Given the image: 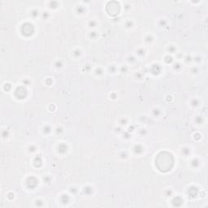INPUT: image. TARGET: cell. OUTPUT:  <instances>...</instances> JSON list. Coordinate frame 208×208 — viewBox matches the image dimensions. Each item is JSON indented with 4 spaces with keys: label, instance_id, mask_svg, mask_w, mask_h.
Segmentation results:
<instances>
[{
    "label": "cell",
    "instance_id": "cell-1",
    "mask_svg": "<svg viewBox=\"0 0 208 208\" xmlns=\"http://www.w3.org/2000/svg\"><path fill=\"white\" fill-rule=\"evenodd\" d=\"M29 32V36H32L34 34V25H31L29 23H24L21 25V34H25V32Z\"/></svg>",
    "mask_w": 208,
    "mask_h": 208
},
{
    "label": "cell",
    "instance_id": "cell-2",
    "mask_svg": "<svg viewBox=\"0 0 208 208\" xmlns=\"http://www.w3.org/2000/svg\"><path fill=\"white\" fill-rule=\"evenodd\" d=\"M151 116L152 117H154L155 119H159L161 118L163 115V111L162 109H160L159 107H154L151 109Z\"/></svg>",
    "mask_w": 208,
    "mask_h": 208
},
{
    "label": "cell",
    "instance_id": "cell-3",
    "mask_svg": "<svg viewBox=\"0 0 208 208\" xmlns=\"http://www.w3.org/2000/svg\"><path fill=\"white\" fill-rule=\"evenodd\" d=\"M146 51L143 46H139L138 47L135 51V56L138 59H142L146 56Z\"/></svg>",
    "mask_w": 208,
    "mask_h": 208
},
{
    "label": "cell",
    "instance_id": "cell-4",
    "mask_svg": "<svg viewBox=\"0 0 208 208\" xmlns=\"http://www.w3.org/2000/svg\"><path fill=\"white\" fill-rule=\"evenodd\" d=\"M144 150L145 149H144V146L141 145V144H136V145H134L132 148L133 152L137 155H141L144 152Z\"/></svg>",
    "mask_w": 208,
    "mask_h": 208
},
{
    "label": "cell",
    "instance_id": "cell-5",
    "mask_svg": "<svg viewBox=\"0 0 208 208\" xmlns=\"http://www.w3.org/2000/svg\"><path fill=\"white\" fill-rule=\"evenodd\" d=\"M82 54H83V51L80 48H75L71 53V55L73 56L74 59H80L82 57Z\"/></svg>",
    "mask_w": 208,
    "mask_h": 208
},
{
    "label": "cell",
    "instance_id": "cell-6",
    "mask_svg": "<svg viewBox=\"0 0 208 208\" xmlns=\"http://www.w3.org/2000/svg\"><path fill=\"white\" fill-rule=\"evenodd\" d=\"M29 15L31 19H37L38 17H40V15H41V12H40L39 9L37 8V7H34V8H32L29 12Z\"/></svg>",
    "mask_w": 208,
    "mask_h": 208
},
{
    "label": "cell",
    "instance_id": "cell-7",
    "mask_svg": "<svg viewBox=\"0 0 208 208\" xmlns=\"http://www.w3.org/2000/svg\"><path fill=\"white\" fill-rule=\"evenodd\" d=\"M46 6L48 7V9L50 10H57L60 7V3L56 1H50L46 3Z\"/></svg>",
    "mask_w": 208,
    "mask_h": 208
},
{
    "label": "cell",
    "instance_id": "cell-8",
    "mask_svg": "<svg viewBox=\"0 0 208 208\" xmlns=\"http://www.w3.org/2000/svg\"><path fill=\"white\" fill-rule=\"evenodd\" d=\"M166 51L168 54H174L177 53V47L174 44H169L166 48Z\"/></svg>",
    "mask_w": 208,
    "mask_h": 208
},
{
    "label": "cell",
    "instance_id": "cell-9",
    "mask_svg": "<svg viewBox=\"0 0 208 208\" xmlns=\"http://www.w3.org/2000/svg\"><path fill=\"white\" fill-rule=\"evenodd\" d=\"M123 25L126 29H132L135 26V23L132 19H127L124 21Z\"/></svg>",
    "mask_w": 208,
    "mask_h": 208
},
{
    "label": "cell",
    "instance_id": "cell-10",
    "mask_svg": "<svg viewBox=\"0 0 208 208\" xmlns=\"http://www.w3.org/2000/svg\"><path fill=\"white\" fill-rule=\"evenodd\" d=\"M52 131H53V128L51 127V124H48L43 125L42 129V133H43L45 136L50 135V134L52 133Z\"/></svg>",
    "mask_w": 208,
    "mask_h": 208
},
{
    "label": "cell",
    "instance_id": "cell-11",
    "mask_svg": "<svg viewBox=\"0 0 208 208\" xmlns=\"http://www.w3.org/2000/svg\"><path fill=\"white\" fill-rule=\"evenodd\" d=\"M168 25V20L166 18H160L157 20V25L160 29H164Z\"/></svg>",
    "mask_w": 208,
    "mask_h": 208
},
{
    "label": "cell",
    "instance_id": "cell-12",
    "mask_svg": "<svg viewBox=\"0 0 208 208\" xmlns=\"http://www.w3.org/2000/svg\"><path fill=\"white\" fill-rule=\"evenodd\" d=\"M86 25H87V28L88 29H94L95 28H97L98 25V22L94 20V19H90L89 21L87 22L86 24Z\"/></svg>",
    "mask_w": 208,
    "mask_h": 208
},
{
    "label": "cell",
    "instance_id": "cell-13",
    "mask_svg": "<svg viewBox=\"0 0 208 208\" xmlns=\"http://www.w3.org/2000/svg\"><path fill=\"white\" fill-rule=\"evenodd\" d=\"M85 12H86V9H85V6L79 4V5H77L76 7V8H75V13L78 14V15H83L85 14Z\"/></svg>",
    "mask_w": 208,
    "mask_h": 208
},
{
    "label": "cell",
    "instance_id": "cell-14",
    "mask_svg": "<svg viewBox=\"0 0 208 208\" xmlns=\"http://www.w3.org/2000/svg\"><path fill=\"white\" fill-rule=\"evenodd\" d=\"M51 17V14L49 11H42L41 12V15H40V18H41L42 20L43 21H46V20H49Z\"/></svg>",
    "mask_w": 208,
    "mask_h": 208
},
{
    "label": "cell",
    "instance_id": "cell-15",
    "mask_svg": "<svg viewBox=\"0 0 208 208\" xmlns=\"http://www.w3.org/2000/svg\"><path fill=\"white\" fill-rule=\"evenodd\" d=\"M172 70L177 73H180V72L183 69V66L180 62H174L172 63Z\"/></svg>",
    "mask_w": 208,
    "mask_h": 208
},
{
    "label": "cell",
    "instance_id": "cell-16",
    "mask_svg": "<svg viewBox=\"0 0 208 208\" xmlns=\"http://www.w3.org/2000/svg\"><path fill=\"white\" fill-rule=\"evenodd\" d=\"M161 72V68L158 63H155V64H152L150 67V73H154L155 75H157L158 73H160Z\"/></svg>",
    "mask_w": 208,
    "mask_h": 208
},
{
    "label": "cell",
    "instance_id": "cell-17",
    "mask_svg": "<svg viewBox=\"0 0 208 208\" xmlns=\"http://www.w3.org/2000/svg\"><path fill=\"white\" fill-rule=\"evenodd\" d=\"M94 73L97 77L101 78L104 75V73H105V71H104V69L102 67H97L94 70Z\"/></svg>",
    "mask_w": 208,
    "mask_h": 208
},
{
    "label": "cell",
    "instance_id": "cell-18",
    "mask_svg": "<svg viewBox=\"0 0 208 208\" xmlns=\"http://www.w3.org/2000/svg\"><path fill=\"white\" fill-rule=\"evenodd\" d=\"M144 42L147 45H152L155 42V37L152 34H147L144 37Z\"/></svg>",
    "mask_w": 208,
    "mask_h": 208
},
{
    "label": "cell",
    "instance_id": "cell-19",
    "mask_svg": "<svg viewBox=\"0 0 208 208\" xmlns=\"http://www.w3.org/2000/svg\"><path fill=\"white\" fill-rule=\"evenodd\" d=\"M126 61L128 63V64L133 65L137 62V57L135 56V54H129L126 57Z\"/></svg>",
    "mask_w": 208,
    "mask_h": 208
},
{
    "label": "cell",
    "instance_id": "cell-20",
    "mask_svg": "<svg viewBox=\"0 0 208 208\" xmlns=\"http://www.w3.org/2000/svg\"><path fill=\"white\" fill-rule=\"evenodd\" d=\"M180 153L184 157H188L191 154V149L189 146H184L180 149Z\"/></svg>",
    "mask_w": 208,
    "mask_h": 208
},
{
    "label": "cell",
    "instance_id": "cell-21",
    "mask_svg": "<svg viewBox=\"0 0 208 208\" xmlns=\"http://www.w3.org/2000/svg\"><path fill=\"white\" fill-rule=\"evenodd\" d=\"M88 38L90 40H97L98 38V32L95 31V30H91L89 34H88Z\"/></svg>",
    "mask_w": 208,
    "mask_h": 208
},
{
    "label": "cell",
    "instance_id": "cell-22",
    "mask_svg": "<svg viewBox=\"0 0 208 208\" xmlns=\"http://www.w3.org/2000/svg\"><path fill=\"white\" fill-rule=\"evenodd\" d=\"M82 191L83 193L85 194V195H91L93 194V191H94V188L90 185H85L82 188Z\"/></svg>",
    "mask_w": 208,
    "mask_h": 208
},
{
    "label": "cell",
    "instance_id": "cell-23",
    "mask_svg": "<svg viewBox=\"0 0 208 208\" xmlns=\"http://www.w3.org/2000/svg\"><path fill=\"white\" fill-rule=\"evenodd\" d=\"M200 160L198 159V158H194L191 159L190 161V166L193 167V168H198L200 166Z\"/></svg>",
    "mask_w": 208,
    "mask_h": 208
},
{
    "label": "cell",
    "instance_id": "cell-24",
    "mask_svg": "<svg viewBox=\"0 0 208 208\" xmlns=\"http://www.w3.org/2000/svg\"><path fill=\"white\" fill-rule=\"evenodd\" d=\"M129 119L128 117H126V116H123L121 118H119V124L121 125V127L128 125V124H129Z\"/></svg>",
    "mask_w": 208,
    "mask_h": 208
},
{
    "label": "cell",
    "instance_id": "cell-25",
    "mask_svg": "<svg viewBox=\"0 0 208 208\" xmlns=\"http://www.w3.org/2000/svg\"><path fill=\"white\" fill-rule=\"evenodd\" d=\"M118 71H119V68H117V66L116 64H111L107 68V72L110 74H115L117 73Z\"/></svg>",
    "mask_w": 208,
    "mask_h": 208
},
{
    "label": "cell",
    "instance_id": "cell-26",
    "mask_svg": "<svg viewBox=\"0 0 208 208\" xmlns=\"http://www.w3.org/2000/svg\"><path fill=\"white\" fill-rule=\"evenodd\" d=\"M53 66H54V68L60 69V68H62L63 66H64V61L62 60V59H58L56 61H54Z\"/></svg>",
    "mask_w": 208,
    "mask_h": 208
},
{
    "label": "cell",
    "instance_id": "cell-27",
    "mask_svg": "<svg viewBox=\"0 0 208 208\" xmlns=\"http://www.w3.org/2000/svg\"><path fill=\"white\" fill-rule=\"evenodd\" d=\"M37 150V146L35 144H30V145L27 146V152L29 154H34Z\"/></svg>",
    "mask_w": 208,
    "mask_h": 208
},
{
    "label": "cell",
    "instance_id": "cell-28",
    "mask_svg": "<svg viewBox=\"0 0 208 208\" xmlns=\"http://www.w3.org/2000/svg\"><path fill=\"white\" fill-rule=\"evenodd\" d=\"M189 105L190 107H198L199 105H200V99L198 98H192L189 102Z\"/></svg>",
    "mask_w": 208,
    "mask_h": 208
},
{
    "label": "cell",
    "instance_id": "cell-29",
    "mask_svg": "<svg viewBox=\"0 0 208 208\" xmlns=\"http://www.w3.org/2000/svg\"><path fill=\"white\" fill-rule=\"evenodd\" d=\"M202 55H200V54H197L195 55V56L194 57H192V62H194L195 64H200L202 62Z\"/></svg>",
    "mask_w": 208,
    "mask_h": 208
},
{
    "label": "cell",
    "instance_id": "cell-30",
    "mask_svg": "<svg viewBox=\"0 0 208 208\" xmlns=\"http://www.w3.org/2000/svg\"><path fill=\"white\" fill-rule=\"evenodd\" d=\"M133 78L135 80H137V81H141V80L144 79V75L141 72L137 71V72H135L134 74H133Z\"/></svg>",
    "mask_w": 208,
    "mask_h": 208
},
{
    "label": "cell",
    "instance_id": "cell-31",
    "mask_svg": "<svg viewBox=\"0 0 208 208\" xmlns=\"http://www.w3.org/2000/svg\"><path fill=\"white\" fill-rule=\"evenodd\" d=\"M194 123L196 124H198V125H201L204 122V118H203V116H199V115L194 116Z\"/></svg>",
    "mask_w": 208,
    "mask_h": 208
},
{
    "label": "cell",
    "instance_id": "cell-32",
    "mask_svg": "<svg viewBox=\"0 0 208 208\" xmlns=\"http://www.w3.org/2000/svg\"><path fill=\"white\" fill-rule=\"evenodd\" d=\"M123 9L125 12H129L133 9V5L132 3H129V2H125L123 5Z\"/></svg>",
    "mask_w": 208,
    "mask_h": 208
},
{
    "label": "cell",
    "instance_id": "cell-33",
    "mask_svg": "<svg viewBox=\"0 0 208 208\" xmlns=\"http://www.w3.org/2000/svg\"><path fill=\"white\" fill-rule=\"evenodd\" d=\"M163 194H164V196L167 197V198H170V197H172V194H173V189H172V188H171V187H169V188H166V189H164V191H163Z\"/></svg>",
    "mask_w": 208,
    "mask_h": 208
},
{
    "label": "cell",
    "instance_id": "cell-34",
    "mask_svg": "<svg viewBox=\"0 0 208 208\" xmlns=\"http://www.w3.org/2000/svg\"><path fill=\"white\" fill-rule=\"evenodd\" d=\"M119 72L122 74H127L129 73V66L128 65H122L119 68Z\"/></svg>",
    "mask_w": 208,
    "mask_h": 208
},
{
    "label": "cell",
    "instance_id": "cell-35",
    "mask_svg": "<svg viewBox=\"0 0 208 208\" xmlns=\"http://www.w3.org/2000/svg\"><path fill=\"white\" fill-rule=\"evenodd\" d=\"M199 72H200V69L198 68V65H194V66H192L190 68V73L191 74H193V75H197L199 73Z\"/></svg>",
    "mask_w": 208,
    "mask_h": 208
},
{
    "label": "cell",
    "instance_id": "cell-36",
    "mask_svg": "<svg viewBox=\"0 0 208 208\" xmlns=\"http://www.w3.org/2000/svg\"><path fill=\"white\" fill-rule=\"evenodd\" d=\"M70 201V197L68 196V194H63L60 196V202H69Z\"/></svg>",
    "mask_w": 208,
    "mask_h": 208
},
{
    "label": "cell",
    "instance_id": "cell-37",
    "mask_svg": "<svg viewBox=\"0 0 208 208\" xmlns=\"http://www.w3.org/2000/svg\"><path fill=\"white\" fill-rule=\"evenodd\" d=\"M163 60H164V62L166 63H167V64H169V63H172V62H173V59L172 57V55H170V54L165 55L164 58H163Z\"/></svg>",
    "mask_w": 208,
    "mask_h": 208
},
{
    "label": "cell",
    "instance_id": "cell-38",
    "mask_svg": "<svg viewBox=\"0 0 208 208\" xmlns=\"http://www.w3.org/2000/svg\"><path fill=\"white\" fill-rule=\"evenodd\" d=\"M119 157L122 159H126L128 157H129V153H128V151H126V150H122V151L119 152Z\"/></svg>",
    "mask_w": 208,
    "mask_h": 208
},
{
    "label": "cell",
    "instance_id": "cell-39",
    "mask_svg": "<svg viewBox=\"0 0 208 208\" xmlns=\"http://www.w3.org/2000/svg\"><path fill=\"white\" fill-rule=\"evenodd\" d=\"M122 136H123V139L124 140H129L132 138V135L129 133V132H122Z\"/></svg>",
    "mask_w": 208,
    "mask_h": 208
},
{
    "label": "cell",
    "instance_id": "cell-40",
    "mask_svg": "<svg viewBox=\"0 0 208 208\" xmlns=\"http://www.w3.org/2000/svg\"><path fill=\"white\" fill-rule=\"evenodd\" d=\"M138 133L141 137H145L146 135H147V130L145 129V128H141Z\"/></svg>",
    "mask_w": 208,
    "mask_h": 208
},
{
    "label": "cell",
    "instance_id": "cell-41",
    "mask_svg": "<svg viewBox=\"0 0 208 208\" xmlns=\"http://www.w3.org/2000/svg\"><path fill=\"white\" fill-rule=\"evenodd\" d=\"M43 181L46 184H49L52 181V177L49 175H44L43 177Z\"/></svg>",
    "mask_w": 208,
    "mask_h": 208
},
{
    "label": "cell",
    "instance_id": "cell-42",
    "mask_svg": "<svg viewBox=\"0 0 208 208\" xmlns=\"http://www.w3.org/2000/svg\"><path fill=\"white\" fill-rule=\"evenodd\" d=\"M183 60L185 61V63H190L192 62V56H191V55H189V54H186V55L184 56Z\"/></svg>",
    "mask_w": 208,
    "mask_h": 208
},
{
    "label": "cell",
    "instance_id": "cell-43",
    "mask_svg": "<svg viewBox=\"0 0 208 208\" xmlns=\"http://www.w3.org/2000/svg\"><path fill=\"white\" fill-rule=\"evenodd\" d=\"M34 202H35V206H39V207H41V206H44V202H43V201H42V199H39V198H37V199H36V200H35Z\"/></svg>",
    "mask_w": 208,
    "mask_h": 208
},
{
    "label": "cell",
    "instance_id": "cell-44",
    "mask_svg": "<svg viewBox=\"0 0 208 208\" xmlns=\"http://www.w3.org/2000/svg\"><path fill=\"white\" fill-rule=\"evenodd\" d=\"M68 190H69V192H70V194H76V192L78 191V189H77V187H76V186H71V187L68 189Z\"/></svg>",
    "mask_w": 208,
    "mask_h": 208
},
{
    "label": "cell",
    "instance_id": "cell-45",
    "mask_svg": "<svg viewBox=\"0 0 208 208\" xmlns=\"http://www.w3.org/2000/svg\"><path fill=\"white\" fill-rule=\"evenodd\" d=\"M91 69H92V67L90 64H88V63L84 66V72H85V73H89V72L91 71Z\"/></svg>",
    "mask_w": 208,
    "mask_h": 208
},
{
    "label": "cell",
    "instance_id": "cell-46",
    "mask_svg": "<svg viewBox=\"0 0 208 208\" xmlns=\"http://www.w3.org/2000/svg\"><path fill=\"white\" fill-rule=\"evenodd\" d=\"M22 83H23V85H29L31 81H30V80L29 78H25V79H23Z\"/></svg>",
    "mask_w": 208,
    "mask_h": 208
},
{
    "label": "cell",
    "instance_id": "cell-47",
    "mask_svg": "<svg viewBox=\"0 0 208 208\" xmlns=\"http://www.w3.org/2000/svg\"><path fill=\"white\" fill-rule=\"evenodd\" d=\"M54 131V133H56V134H60L61 133H63V129H62V128H60V127H57L56 129H55Z\"/></svg>",
    "mask_w": 208,
    "mask_h": 208
},
{
    "label": "cell",
    "instance_id": "cell-48",
    "mask_svg": "<svg viewBox=\"0 0 208 208\" xmlns=\"http://www.w3.org/2000/svg\"><path fill=\"white\" fill-rule=\"evenodd\" d=\"M117 97H118V94L114 93V92L110 94V98H111V99H116Z\"/></svg>",
    "mask_w": 208,
    "mask_h": 208
}]
</instances>
